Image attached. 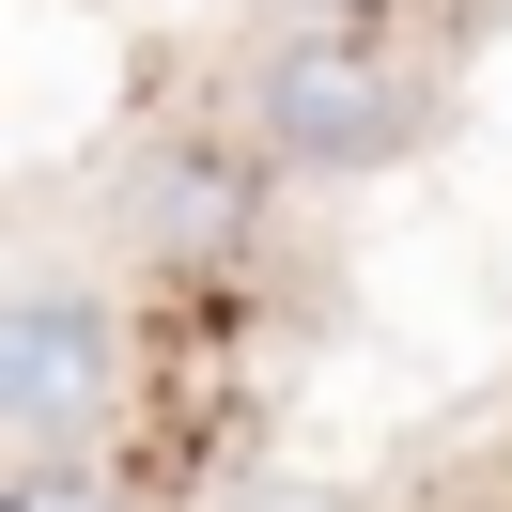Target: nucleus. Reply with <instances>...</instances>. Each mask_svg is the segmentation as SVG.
Wrapping results in <instances>:
<instances>
[{"mask_svg": "<svg viewBox=\"0 0 512 512\" xmlns=\"http://www.w3.org/2000/svg\"><path fill=\"white\" fill-rule=\"evenodd\" d=\"M233 125H249L280 171H311V187H357V171H404L419 140L450 125V109H435V63H419L388 16L311 0V16H280V32L249 47Z\"/></svg>", "mask_w": 512, "mask_h": 512, "instance_id": "1", "label": "nucleus"}, {"mask_svg": "<svg viewBox=\"0 0 512 512\" xmlns=\"http://www.w3.org/2000/svg\"><path fill=\"white\" fill-rule=\"evenodd\" d=\"M140 388L125 295L94 280H16L0 295V450H94Z\"/></svg>", "mask_w": 512, "mask_h": 512, "instance_id": "2", "label": "nucleus"}, {"mask_svg": "<svg viewBox=\"0 0 512 512\" xmlns=\"http://www.w3.org/2000/svg\"><path fill=\"white\" fill-rule=\"evenodd\" d=\"M264 140L233 125V140H156V156H125L109 171V218L140 233V249H171V264H218V249H249V202H264Z\"/></svg>", "mask_w": 512, "mask_h": 512, "instance_id": "3", "label": "nucleus"}, {"mask_svg": "<svg viewBox=\"0 0 512 512\" xmlns=\"http://www.w3.org/2000/svg\"><path fill=\"white\" fill-rule=\"evenodd\" d=\"M0 512H140V497H125V466H94V450H16Z\"/></svg>", "mask_w": 512, "mask_h": 512, "instance_id": "4", "label": "nucleus"}]
</instances>
